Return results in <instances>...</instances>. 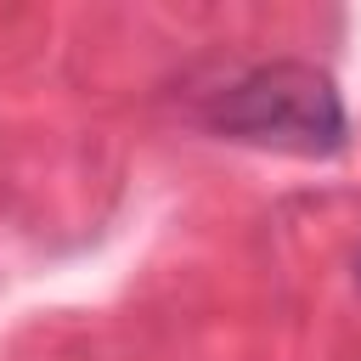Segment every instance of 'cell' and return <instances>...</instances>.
I'll return each instance as SVG.
<instances>
[{
    "mask_svg": "<svg viewBox=\"0 0 361 361\" xmlns=\"http://www.w3.org/2000/svg\"><path fill=\"white\" fill-rule=\"evenodd\" d=\"M214 130L254 141V147H276V152H338L344 147V102L333 90V79L322 68L305 62H265L254 73H243L220 102H214Z\"/></svg>",
    "mask_w": 361,
    "mask_h": 361,
    "instance_id": "1",
    "label": "cell"
},
{
    "mask_svg": "<svg viewBox=\"0 0 361 361\" xmlns=\"http://www.w3.org/2000/svg\"><path fill=\"white\" fill-rule=\"evenodd\" d=\"M355 276H361V259H355Z\"/></svg>",
    "mask_w": 361,
    "mask_h": 361,
    "instance_id": "2",
    "label": "cell"
}]
</instances>
